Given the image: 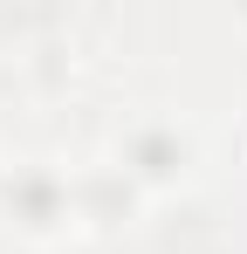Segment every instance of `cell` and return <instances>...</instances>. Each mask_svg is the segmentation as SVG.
Wrapping results in <instances>:
<instances>
[{
	"instance_id": "obj_1",
	"label": "cell",
	"mask_w": 247,
	"mask_h": 254,
	"mask_svg": "<svg viewBox=\"0 0 247 254\" xmlns=\"http://www.w3.org/2000/svg\"><path fill=\"white\" fill-rule=\"evenodd\" d=\"M103 158H110V165H117L151 206H158V199H185V192L206 179L213 144H206L199 117L165 110V103H144V110H130V117L110 130Z\"/></svg>"
},
{
	"instance_id": "obj_2",
	"label": "cell",
	"mask_w": 247,
	"mask_h": 254,
	"mask_svg": "<svg viewBox=\"0 0 247 254\" xmlns=\"http://www.w3.org/2000/svg\"><path fill=\"white\" fill-rule=\"evenodd\" d=\"M0 227L35 254H55L82 241V213H76V165L48 158V151H21L0 158Z\"/></svg>"
},
{
	"instance_id": "obj_3",
	"label": "cell",
	"mask_w": 247,
	"mask_h": 254,
	"mask_svg": "<svg viewBox=\"0 0 247 254\" xmlns=\"http://www.w3.org/2000/svg\"><path fill=\"white\" fill-rule=\"evenodd\" d=\"M76 213H82V241H117V234H130L151 213V199L96 151V158L76 165Z\"/></svg>"
},
{
	"instance_id": "obj_4",
	"label": "cell",
	"mask_w": 247,
	"mask_h": 254,
	"mask_svg": "<svg viewBox=\"0 0 247 254\" xmlns=\"http://www.w3.org/2000/svg\"><path fill=\"white\" fill-rule=\"evenodd\" d=\"M234 21H241V28H247V7H241V14H234Z\"/></svg>"
}]
</instances>
